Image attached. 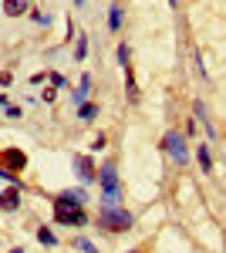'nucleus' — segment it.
Listing matches in <instances>:
<instances>
[{"label": "nucleus", "instance_id": "21", "mask_svg": "<svg viewBox=\"0 0 226 253\" xmlns=\"http://www.w3.org/2000/svg\"><path fill=\"white\" fill-rule=\"evenodd\" d=\"M0 105H7V98H3V95H0Z\"/></svg>", "mask_w": 226, "mask_h": 253}, {"label": "nucleus", "instance_id": "11", "mask_svg": "<svg viewBox=\"0 0 226 253\" xmlns=\"http://www.w3.org/2000/svg\"><path fill=\"white\" fill-rule=\"evenodd\" d=\"M3 159H7L10 172H14V169H24V166H27V156H24L20 149H10V152H3Z\"/></svg>", "mask_w": 226, "mask_h": 253}, {"label": "nucleus", "instance_id": "5", "mask_svg": "<svg viewBox=\"0 0 226 253\" xmlns=\"http://www.w3.org/2000/svg\"><path fill=\"white\" fill-rule=\"evenodd\" d=\"M118 64H122V71H125V88H129V98L138 101V84L132 78V51H129V44H118Z\"/></svg>", "mask_w": 226, "mask_h": 253}, {"label": "nucleus", "instance_id": "9", "mask_svg": "<svg viewBox=\"0 0 226 253\" xmlns=\"http://www.w3.org/2000/svg\"><path fill=\"white\" fill-rule=\"evenodd\" d=\"M17 206H20V186H10L0 196V210H17Z\"/></svg>", "mask_w": 226, "mask_h": 253}, {"label": "nucleus", "instance_id": "13", "mask_svg": "<svg viewBox=\"0 0 226 253\" xmlns=\"http://www.w3.org/2000/svg\"><path fill=\"white\" fill-rule=\"evenodd\" d=\"M71 247L81 250V253H98V247H94L91 240H85V236H75V240H71Z\"/></svg>", "mask_w": 226, "mask_h": 253}, {"label": "nucleus", "instance_id": "4", "mask_svg": "<svg viewBox=\"0 0 226 253\" xmlns=\"http://www.w3.org/2000/svg\"><path fill=\"white\" fill-rule=\"evenodd\" d=\"M54 223H61V226H85L88 213L78 210V206H57L54 203Z\"/></svg>", "mask_w": 226, "mask_h": 253}, {"label": "nucleus", "instance_id": "1", "mask_svg": "<svg viewBox=\"0 0 226 253\" xmlns=\"http://www.w3.org/2000/svg\"><path fill=\"white\" fill-rule=\"evenodd\" d=\"M98 182H101V210H115L122 199V189H118V172L112 162H105L98 169Z\"/></svg>", "mask_w": 226, "mask_h": 253}, {"label": "nucleus", "instance_id": "6", "mask_svg": "<svg viewBox=\"0 0 226 253\" xmlns=\"http://www.w3.org/2000/svg\"><path fill=\"white\" fill-rule=\"evenodd\" d=\"M54 203H57V206H78V210H81V206L88 203V196H85V189H64Z\"/></svg>", "mask_w": 226, "mask_h": 253}, {"label": "nucleus", "instance_id": "15", "mask_svg": "<svg viewBox=\"0 0 226 253\" xmlns=\"http://www.w3.org/2000/svg\"><path fill=\"white\" fill-rule=\"evenodd\" d=\"M75 58L78 61L88 58V38H85V34H81V38H75Z\"/></svg>", "mask_w": 226, "mask_h": 253}, {"label": "nucleus", "instance_id": "14", "mask_svg": "<svg viewBox=\"0 0 226 253\" xmlns=\"http://www.w3.org/2000/svg\"><path fill=\"white\" fill-rule=\"evenodd\" d=\"M94 115H98V105H91V101H85V105L78 108V118H81V122H91Z\"/></svg>", "mask_w": 226, "mask_h": 253}, {"label": "nucleus", "instance_id": "20", "mask_svg": "<svg viewBox=\"0 0 226 253\" xmlns=\"http://www.w3.org/2000/svg\"><path fill=\"white\" fill-rule=\"evenodd\" d=\"M10 253H24V250H20V247H14V250H10Z\"/></svg>", "mask_w": 226, "mask_h": 253}, {"label": "nucleus", "instance_id": "2", "mask_svg": "<svg viewBox=\"0 0 226 253\" xmlns=\"http://www.w3.org/2000/svg\"><path fill=\"white\" fill-rule=\"evenodd\" d=\"M132 213H125V210H101L98 213V226H105V230H112V233H122V230H132Z\"/></svg>", "mask_w": 226, "mask_h": 253}, {"label": "nucleus", "instance_id": "10", "mask_svg": "<svg viewBox=\"0 0 226 253\" xmlns=\"http://www.w3.org/2000/svg\"><path fill=\"white\" fill-rule=\"evenodd\" d=\"M88 88H91V78H88V75H85V78H81V84H78L75 91H71V101H75L78 108H81V105H85V98H88Z\"/></svg>", "mask_w": 226, "mask_h": 253}, {"label": "nucleus", "instance_id": "18", "mask_svg": "<svg viewBox=\"0 0 226 253\" xmlns=\"http://www.w3.org/2000/svg\"><path fill=\"white\" fill-rule=\"evenodd\" d=\"M31 20H34V24H44V27L51 24V17H47V14H41V10H34V14H31Z\"/></svg>", "mask_w": 226, "mask_h": 253}, {"label": "nucleus", "instance_id": "8", "mask_svg": "<svg viewBox=\"0 0 226 253\" xmlns=\"http://www.w3.org/2000/svg\"><path fill=\"white\" fill-rule=\"evenodd\" d=\"M75 166H78V175H81V182H91L94 179V166L88 156H75Z\"/></svg>", "mask_w": 226, "mask_h": 253}, {"label": "nucleus", "instance_id": "16", "mask_svg": "<svg viewBox=\"0 0 226 253\" xmlns=\"http://www.w3.org/2000/svg\"><path fill=\"white\" fill-rule=\"evenodd\" d=\"M196 156H199V166H203V172H209V169H213V156H209V145H199V152H196Z\"/></svg>", "mask_w": 226, "mask_h": 253}, {"label": "nucleus", "instance_id": "3", "mask_svg": "<svg viewBox=\"0 0 226 253\" xmlns=\"http://www.w3.org/2000/svg\"><path fill=\"white\" fill-rule=\"evenodd\" d=\"M162 149H166V152H169V156L176 159V162H189V149H186V138L179 135L176 128H169V132L162 135Z\"/></svg>", "mask_w": 226, "mask_h": 253}, {"label": "nucleus", "instance_id": "17", "mask_svg": "<svg viewBox=\"0 0 226 253\" xmlns=\"http://www.w3.org/2000/svg\"><path fill=\"white\" fill-rule=\"evenodd\" d=\"M38 240L44 243V247H54V243H57V240H54V233H51L47 226H41V230H38Z\"/></svg>", "mask_w": 226, "mask_h": 253}, {"label": "nucleus", "instance_id": "7", "mask_svg": "<svg viewBox=\"0 0 226 253\" xmlns=\"http://www.w3.org/2000/svg\"><path fill=\"white\" fill-rule=\"evenodd\" d=\"M31 10V0H3V14L7 17H24Z\"/></svg>", "mask_w": 226, "mask_h": 253}, {"label": "nucleus", "instance_id": "19", "mask_svg": "<svg viewBox=\"0 0 226 253\" xmlns=\"http://www.w3.org/2000/svg\"><path fill=\"white\" fill-rule=\"evenodd\" d=\"M169 7H179V0H169Z\"/></svg>", "mask_w": 226, "mask_h": 253}, {"label": "nucleus", "instance_id": "12", "mask_svg": "<svg viewBox=\"0 0 226 253\" xmlns=\"http://www.w3.org/2000/svg\"><path fill=\"white\" fill-rule=\"evenodd\" d=\"M108 27H112V31H118V27H122V7H118V3H112V7H108Z\"/></svg>", "mask_w": 226, "mask_h": 253}]
</instances>
